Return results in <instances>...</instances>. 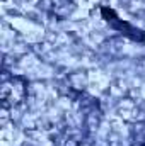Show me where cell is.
<instances>
[{"mask_svg":"<svg viewBox=\"0 0 145 146\" xmlns=\"http://www.w3.org/2000/svg\"><path fill=\"white\" fill-rule=\"evenodd\" d=\"M26 80L21 78V76H3V82H2V102H3V107H15L19 106L24 99H26V94H28V88H26Z\"/></svg>","mask_w":145,"mask_h":146,"instance_id":"cell-1","label":"cell"},{"mask_svg":"<svg viewBox=\"0 0 145 146\" xmlns=\"http://www.w3.org/2000/svg\"><path fill=\"white\" fill-rule=\"evenodd\" d=\"M137 146H145V127H140L137 131V139H135Z\"/></svg>","mask_w":145,"mask_h":146,"instance_id":"cell-3","label":"cell"},{"mask_svg":"<svg viewBox=\"0 0 145 146\" xmlns=\"http://www.w3.org/2000/svg\"><path fill=\"white\" fill-rule=\"evenodd\" d=\"M101 10H103V15H104V19L108 21V22L113 26V27H114V29H118L121 34H126V36H130L132 39H135V41H144V39H145V33H144V31H138V29L132 27L130 24L123 22L121 19H118L111 9L103 7Z\"/></svg>","mask_w":145,"mask_h":146,"instance_id":"cell-2","label":"cell"}]
</instances>
